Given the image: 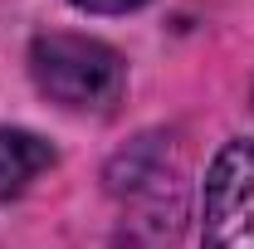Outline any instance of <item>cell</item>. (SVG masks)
I'll return each instance as SVG.
<instances>
[{"instance_id":"1","label":"cell","mask_w":254,"mask_h":249,"mask_svg":"<svg viewBox=\"0 0 254 249\" xmlns=\"http://www.w3.org/2000/svg\"><path fill=\"white\" fill-rule=\"evenodd\" d=\"M118 200L113 249H176L186 235V166L171 132H142L103 171Z\"/></svg>"},{"instance_id":"2","label":"cell","mask_w":254,"mask_h":249,"mask_svg":"<svg viewBox=\"0 0 254 249\" xmlns=\"http://www.w3.org/2000/svg\"><path fill=\"white\" fill-rule=\"evenodd\" d=\"M30 78L64 113L108 118V113H118L127 93V59L93 34L49 30L34 34L30 44Z\"/></svg>"},{"instance_id":"3","label":"cell","mask_w":254,"mask_h":249,"mask_svg":"<svg viewBox=\"0 0 254 249\" xmlns=\"http://www.w3.org/2000/svg\"><path fill=\"white\" fill-rule=\"evenodd\" d=\"M200 249H254V142H225L200 190Z\"/></svg>"},{"instance_id":"4","label":"cell","mask_w":254,"mask_h":249,"mask_svg":"<svg viewBox=\"0 0 254 249\" xmlns=\"http://www.w3.org/2000/svg\"><path fill=\"white\" fill-rule=\"evenodd\" d=\"M54 161H59V152L39 132H30V127H0V205L25 195L44 171H54Z\"/></svg>"},{"instance_id":"5","label":"cell","mask_w":254,"mask_h":249,"mask_svg":"<svg viewBox=\"0 0 254 249\" xmlns=\"http://www.w3.org/2000/svg\"><path fill=\"white\" fill-rule=\"evenodd\" d=\"M73 10H83V15H132V10H142L147 0H68Z\"/></svg>"},{"instance_id":"6","label":"cell","mask_w":254,"mask_h":249,"mask_svg":"<svg viewBox=\"0 0 254 249\" xmlns=\"http://www.w3.org/2000/svg\"><path fill=\"white\" fill-rule=\"evenodd\" d=\"M250 103H254V93H250Z\"/></svg>"}]
</instances>
